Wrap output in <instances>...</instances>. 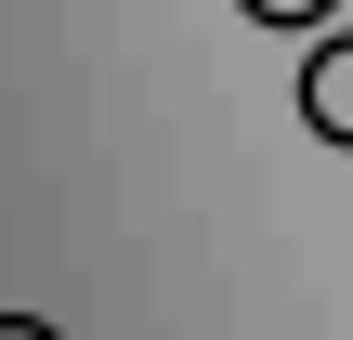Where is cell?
I'll return each instance as SVG.
<instances>
[{"instance_id": "1", "label": "cell", "mask_w": 353, "mask_h": 340, "mask_svg": "<svg viewBox=\"0 0 353 340\" xmlns=\"http://www.w3.org/2000/svg\"><path fill=\"white\" fill-rule=\"evenodd\" d=\"M301 131L353 144V39H314V52H301Z\"/></svg>"}, {"instance_id": "2", "label": "cell", "mask_w": 353, "mask_h": 340, "mask_svg": "<svg viewBox=\"0 0 353 340\" xmlns=\"http://www.w3.org/2000/svg\"><path fill=\"white\" fill-rule=\"evenodd\" d=\"M236 13H249V26H288V39H301V26H327L341 0H236Z\"/></svg>"}, {"instance_id": "3", "label": "cell", "mask_w": 353, "mask_h": 340, "mask_svg": "<svg viewBox=\"0 0 353 340\" xmlns=\"http://www.w3.org/2000/svg\"><path fill=\"white\" fill-rule=\"evenodd\" d=\"M0 340H52V328H39V314H0Z\"/></svg>"}]
</instances>
